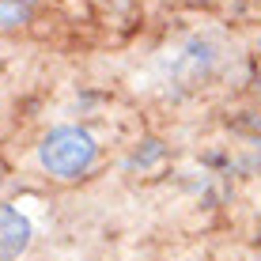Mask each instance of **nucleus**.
Masks as SVG:
<instances>
[{
	"instance_id": "f257e3e1",
	"label": "nucleus",
	"mask_w": 261,
	"mask_h": 261,
	"mask_svg": "<svg viewBox=\"0 0 261 261\" xmlns=\"http://www.w3.org/2000/svg\"><path fill=\"white\" fill-rule=\"evenodd\" d=\"M91 159H95V144L80 129H57V133L46 137V144H42V163H46V170L57 174V178L84 174V170L91 167Z\"/></svg>"
},
{
	"instance_id": "f03ea898",
	"label": "nucleus",
	"mask_w": 261,
	"mask_h": 261,
	"mask_svg": "<svg viewBox=\"0 0 261 261\" xmlns=\"http://www.w3.org/2000/svg\"><path fill=\"white\" fill-rule=\"evenodd\" d=\"M27 242H31V223L23 220L15 208H0V261H12L19 257L27 250Z\"/></svg>"
}]
</instances>
